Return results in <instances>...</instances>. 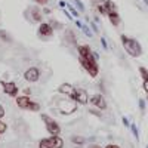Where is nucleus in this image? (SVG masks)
<instances>
[{
  "mask_svg": "<svg viewBox=\"0 0 148 148\" xmlns=\"http://www.w3.org/2000/svg\"><path fill=\"white\" fill-rule=\"evenodd\" d=\"M105 148H120V147H119V145H116V144H108Z\"/></svg>",
  "mask_w": 148,
  "mask_h": 148,
  "instance_id": "a878e982",
  "label": "nucleus"
},
{
  "mask_svg": "<svg viewBox=\"0 0 148 148\" xmlns=\"http://www.w3.org/2000/svg\"><path fill=\"white\" fill-rule=\"evenodd\" d=\"M43 12H45V14H51V9H46V8H45Z\"/></svg>",
  "mask_w": 148,
  "mask_h": 148,
  "instance_id": "cd10ccee",
  "label": "nucleus"
},
{
  "mask_svg": "<svg viewBox=\"0 0 148 148\" xmlns=\"http://www.w3.org/2000/svg\"><path fill=\"white\" fill-rule=\"evenodd\" d=\"M123 125H125V126H127V127L130 126V123H129V120H127L126 117H123Z\"/></svg>",
  "mask_w": 148,
  "mask_h": 148,
  "instance_id": "5701e85b",
  "label": "nucleus"
},
{
  "mask_svg": "<svg viewBox=\"0 0 148 148\" xmlns=\"http://www.w3.org/2000/svg\"><path fill=\"white\" fill-rule=\"evenodd\" d=\"M147 148H148V145H147Z\"/></svg>",
  "mask_w": 148,
  "mask_h": 148,
  "instance_id": "7c9ffc66",
  "label": "nucleus"
},
{
  "mask_svg": "<svg viewBox=\"0 0 148 148\" xmlns=\"http://www.w3.org/2000/svg\"><path fill=\"white\" fill-rule=\"evenodd\" d=\"M31 16H33V19H34V21H37V22H42L43 14H42V10H40L39 8L34 6V8L31 9Z\"/></svg>",
  "mask_w": 148,
  "mask_h": 148,
  "instance_id": "f8f14e48",
  "label": "nucleus"
},
{
  "mask_svg": "<svg viewBox=\"0 0 148 148\" xmlns=\"http://www.w3.org/2000/svg\"><path fill=\"white\" fill-rule=\"evenodd\" d=\"M76 5H77V6H79V8H80V10H82V12H83V10H84V8H83V5H82V3H80V0H76Z\"/></svg>",
  "mask_w": 148,
  "mask_h": 148,
  "instance_id": "b1692460",
  "label": "nucleus"
},
{
  "mask_svg": "<svg viewBox=\"0 0 148 148\" xmlns=\"http://www.w3.org/2000/svg\"><path fill=\"white\" fill-rule=\"evenodd\" d=\"M24 79L30 83H36L37 80L40 79V70L37 67H30L25 73H24Z\"/></svg>",
  "mask_w": 148,
  "mask_h": 148,
  "instance_id": "0eeeda50",
  "label": "nucleus"
},
{
  "mask_svg": "<svg viewBox=\"0 0 148 148\" xmlns=\"http://www.w3.org/2000/svg\"><path fill=\"white\" fill-rule=\"evenodd\" d=\"M71 90H73V88H71V86H68V84H62V86L59 88V92H61V93H67V95H70Z\"/></svg>",
  "mask_w": 148,
  "mask_h": 148,
  "instance_id": "dca6fc26",
  "label": "nucleus"
},
{
  "mask_svg": "<svg viewBox=\"0 0 148 148\" xmlns=\"http://www.w3.org/2000/svg\"><path fill=\"white\" fill-rule=\"evenodd\" d=\"M42 120L45 121L46 129H47V132L51 135H59L61 133V126L56 123V120L51 119L47 114H42Z\"/></svg>",
  "mask_w": 148,
  "mask_h": 148,
  "instance_id": "423d86ee",
  "label": "nucleus"
},
{
  "mask_svg": "<svg viewBox=\"0 0 148 148\" xmlns=\"http://www.w3.org/2000/svg\"><path fill=\"white\" fill-rule=\"evenodd\" d=\"M89 102H90L93 107L99 108V110H105V108H107V102H105L104 96H102L101 93H96V95H93L92 98H89Z\"/></svg>",
  "mask_w": 148,
  "mask_h": 148,
  "instance_id": "1a4fd4ad",
  "label": "nucleus"
},
{
  "mask_svg": "<svg viewBox=\"0 0 148 148\" xmlns=\"http://www.w3.org/2000/svg\"><path fill=\"white\" fill-rule=\"evenodd\" d=\"M84 141H86V139H84L83 136H73V138H71V142H74L76 145H83Z\"/></svg>",
  "mask_w": 148,
  "mask_h": 148,
  "instance_id": "2eb2a0df",
  "label": "nucleus"
},
{
  "mask_svg": "<svg viewBox=\"0 0 148 148\" xmlns=\"http://www.w3.org/2000/svg\"><path fill=\"white\" fill-rule=\"evenodd\" d=\"M89 148H101V147H99V145H96V144H93V145H90Z\"/></svg>",
  "mask_w": 148,
  "mask_h": 148,
  "instance_id": "c85d7f7f",
  "label": "nucleus"
},
{
  "mask_svg": "<svg viewBox=\"0 0 148 148\" xmlns=\"http://www.w3.org/2000/svg\"><path fill=\"white\" fill-rule=\"evenodd\" d=\"M36 3L40 5V6H46V5L49 3V0H36Z\"/></svg>",
  "mask_w": 148,
  "mask_h": 148,
  "instance_id": "aec40b11",
  "label": "nucleus"
},
{
  "mask_svg": "<svg viewBox=\"0 0 148 148\" xmlns=\"http://www.w3.org/2000/svg\"><path fill=\"white\" fill-rule=\"evenodd\" d=\"M16 105L21 110H28V111H40V105L31 101L30 96L24 95V96H16Z\"/></svg>",
  "mask_w": 148,
  "mask_h": 148,
  "instance_id": "20e7f679",
  "label": "nucleus"
},
{
  "mask_svg": "<svg viewBox=\"0 0 148 148\" xmlns=\"http://www.w3.org/2000/svg\"><path fill=\"white\" fill-rule=\"evenodd\" d=\"M107 18H108L110 22L113 24V25H116V27L120 24V15H119V12H111V14L107 15Z\"/></svg>",
  "mask_w": 148,
  "mask_h": 148,
  "instance_id": "ddd939ff",
  "label": "nucleus"
},
{
  "mask_svg": "<svg viewBox=\"0 0 148 148\" xmlns=\"http://www.w3.org/2000/svg\"><path fill=\"white\" fill-rule=\"evenodd\" d=\"M139 108H141V111L145 110V102H144V99H139Z\"/></svg>",
  "mask_w": 148,
  "mask_h": 148,
  "instance_id": "4be33fe9",
  "label": "nucleus"
},
{
  "mask_svg": "<svg viewBox=\"0 0 148 148\" xmlns=\"http://www.w3.org/2000/svg\"><path fill=\"white\" fill-rule=\"evenodd\" d=\"M68 9H70V10H71V14H73V15H74V16H79V12H77V10H76V9H74V8H73V6H71V5H68Z\"/></svg>",
  "mask_w": 148,
  "mask_h": 148,
  "instance_id": "412c9836",
  "label": "nucleus"
},
{
  "mask_svg": "<svg viewBox=\"0 0 148 148\" xmlns=\"http://www.w3.org/2000/svg\"><path fill=\"white\" fill-rule=\"evenodd\" d=\"M139 73L142 77V88L147 93V99H148V70L145 67H139Z\"/></svg>",
  "mask_w": 148,
  "mask_h": 148,
  "instance_id": "9b49d317",
  "label": "nucleus"
},
{
  "mask_svg": "<svg viewBox=\"0 0 148 148\" xmlns=\"http://www.w3.org/2000/svg\"><path fill=\"white\" fill-rule=\"evenodd\" d=\"M2 88H3V92L9 96H16L18 95V86L14 83V82H2Z\"/></svg>",
  "mask_w": 148,
  "mask_h": 148,
  "instance_id": "6e6552de",
  "label": "nucleus"
},
{
  "mask_svg": "<svg viewBox=\"0 0 148 148\" xmlns=\"http://www.w3.org/2000/svg\"><path fill=\"white\" fill-rule=\"evenodd\" d=\"M79 52V61L82 67L88 71V74L90 77H96L99 73V67H98V61H96V55L90 51V47L88 45H82L77 47Z\"/></svg>",
  "mask_w": 148,
  "mask_h": 148,
  "instance_id": "f257e3e1",
  "label": "nucleus"
},
{
  "mask_svg": "<svg viewBox=\"0 0 148 148\" xmlns=\"http://www.w3.org/2000/svg\"><path fill=\"white\" fill-rule=\"evenodd\" d=\"M145 3H147V5H148V0H145Z\"/></svg>",
  "mask_w": 148,
  "mask_h": 148,
  "instance_id": "c756f323",
  "label": "nucleus"
},
{
  "mask_svg": "<svg viewBox=\"0 0 148 148\" xmlns=\"http://www.w3.org/2000/svg\"><path fill=\"white\" fill-rule=\"evenodd\" d=\"M130 130H132V133H133V136H135V139H139V133H138V127H136V125L135 123H132L130 125Z\"/></svg>",
  "mask_w": 148,
  "mask_h": 148,
  "instance_id": "f3484780",
  "label": "nucleus"
},
{
  "mask_svg": "<svg viewBox=\"0 0 148 148\" xmlns=\"http://www.w3.org/2000/svg\"><path fill=\"white\" fill-rule=\"evenodd\" d=\"M8 130V126H6V123H3L2 120H0V136H2V135L5 133Z\"/></svg>",
  "mask_w": 148,
  "mask_h": 148,
  "instance_id": "6ab92c4d",
  "label": "nucleus"
},
{
  "mask_svg": "<svg viewBox=\"0 0 148 148\" xmlns=\"http://www.w3.org/2000/svg\"><path fill=\"white\" fill-rule=\"evenodd\" d=\"M64 141L59 138V135H51L49 138H43L39 142V148H62Z\"/></svg>",
  "mask_w": 148,
  "mask_h": 148,
  "instance_id": "7ed1b4c3",
  "label": "nucleus"
},
{
  "mask_svg": "<svg viewBox=\"0 0 148 148\" xmlns=\"http://www.w3.org/2000/svg\"><path fill=\"white\" fill-rule=\"evenodd\" d=\"M120 39H121V45H123V47H125V51L132 58H139L142 55V46L136 39H132V37H127L125 34H121Z\"/></svg>",
  "mask_w": 148,
  "mask_h": 148,
  "instance_id": "f03ea898",
  "label": "nucleus"
},
{
  "mask_svg": "<svg viewBox=\"0 0 148 148\" xmlns=\"http://www.w3.org/2000/svg\"><path fill=\"white\" fill-rule=\"evenodd\" d=\"M76 24H77V27H79V28H82V30H83V31L86 33V36H89V37L92 36V33L89 31V28H88V27H86V25H84V24H83V22H80V21H77Z\"/></svg>",
  "mask_w": 148,
  "mask_h": 148,
  "instance_id": "4468645a",
  "label": "nucleus"
},
{
  "mask_svg": "<svg viewBox=\"0 0 148 148\" xmlns=\"http://www.w3.org/2000/svg\"><path fill=\"white\" fill-rule=\"evenodd\" d=\"M101 43H102L104 49H108V47H107V42H105V39H104V37H102V39H101Z\"/></svg>",
  "mask_w": 148,
  "mask_h": 148,
  "instance_id": "bb28decb",
  "label": "nucleus"
},
{
  "mask_svg": "<svg viewBox=\"0 0 148 148\" xmlns=\"http://www.w3.org/2000/svg\"><path fill=\"white\" fill-rule=\"evenodd\" d=\"M53 34V27L49 22H42L39 27V36L42 37H51Z\"/></svg>",
  "mask_w": 148,
  "mask_h": 148,
  "instance_id": "9d476101",
  "label": "nucleus"
},
{
  "mask_svg": "<svg viewBox=\"0 0 148 148\" xmlns=\"http://www.w3.org/2000/svg\"><path fill=\"white\" fill-rule=\"evenodd\" d=\"M0 39L5 40V42H9V36H8V33L5 30H0Z\"/></svg>",
  "mask_w": 148,
  "mask_h": 148,
  "instance_id": "a211bd4d",
  "label": "nucleus"
},
{
  "mask_svg": "<svg viewBox=\"0 0 148 148\" xmlns=\"http://www.w3.org/2000/svg\"><path fill=\"white\" fill-rule=\"evenodd\" d=\"M3 116H5V108L0 105V119H3Z\"/></svg>",
  "mask_w": 148,
  "mask_h": 148,
  "instance_id": "393cba45",
  "label": "nucleus"
},
{
  "mask_svg": "<svg viewBox=\"0 0 148 148\" xmlns=\"http://www.w3.org/2000/svg\"><path fill=\"white\" fill-rule=\"evenodd\" d=\"M70 98L73 101H76L82 105L88 104L89 102V96H88V92L84 89H80V88H73V90L70 92Z\"/></svg>",
  "mask_w": 148,
  "mask_h": 148,
  "instance_id": "39448f33",
  "label": "nucleus"
}]
</instances>
